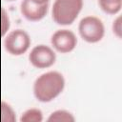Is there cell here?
<instances>
[{"instance_id": "1", "label": "cell", "mask_w": 122, "mask_h": 122, "mask_svg": "<svg viewBox=\"0 0 122 122\" xmlns=\"http://www.w3.org/2000/svg\"><path fill=\"white\" fill-rule=\"evenodd\" d=\"M65 88V78L56 71H50L39 75L33 83L35 98L43 103H48L56 98Z\"/></svg>"}, {"instance_id": "2", "label": "cell", "mask_w": 122, "mask_h": 122, "mask_svg": "<svg viewBox=\"0 0 122 122\" xmlns=\"http://www.w3.org/2000/svg\"><path fill=\"white\" fill-rule=\"evenodd\" d=\"M83 8V0H54L51 10L53 21L61 26L74 22Z\"/></svg>"}, {"instance_id": "3", "label": "cell", "mask_w": 122, "mask_h": 122, "mask_svg": "<svg viewBox=\"0 0 122 122\" xmlns=\"http://www.w3.org/2000/svg\"><path fill=\"white\" fill-rule=\"evenodd\" d=\"M80 36L88 43L99 42L105 34V27L101 19L96 16L88 15L83 17L78 25Z\"/></svg>"}, {"instance_id": "4", "label": "cell", "mask_w": 122, "mask_h": 122, "mask_svg": "<svg viewBox=\"0 0 122 122\" xmlns=\"http://www.w3.org/2000/svg\"><path fill=\"white\" fill-rule=\"evenodd\" d=\"M4 46L6 51L11 55H21L29 50L30 37L26 30L16 29L8 33L4 41Z\"/></svg>"}, {"instance_id": "5", "label": "cell", "mask_w": 122, "mask_h": 122, "mask_svg": "<svg viewBox=\"0 0 122 122\" xmlns=\"http://www.w3.org/2000/svg\"><path fill=\"white\" fill-rule=\"evenodd\" d=\"M29 60L30 64L35 68H50L55 63L56 54L51 47L40 44L31 49L29 54Z\"/></svg>"}, {"instance_id": "6", "label": "cell", "mask_w": 122, "mask_h": 122, "mask_svg": "<svg viewBox=\"0 0 122 122\" xmlns=\"http://www.w3.org/2000/svg\"><path fill=\"white\" fill-rule=\"evenodd\" d=\"M52 47L61 53H68L74 50L77 44V38L73 31L62 29L57 30L51 37Z\"/></svg>"}, {"instance_id": "7", "label": "cell", "mask_w": 122, "mask_h": 122, "mask_svg": "<svg viewBox=\"0 0 122 122\" xmlns=\"http://www.w3.org/2000/svg\"><path fill=\"white\" fill-rule=\"evenodd\" d=\"M49 3L38 4L31 0H23L20 5L22 15L30 21H39L45 17L48 12Z\"/></svg>"}, {"instance_id": "8", "label": "cell", "mask_w": 122, "mask_h": 122, "mask_svg": "<svg viewBox=\"0 0 122 122\" xmlns=\"http://www.w3.org/2000/svg\"><path fill=\"white\" fill-rule=\"evenodd\" d=\"M47 120L48 122H73L75 118L66 110H57L51 112Z\"/></svg>"}, {"instance_id": "9", "label": "cell", "mask_w": 122, "mask_h": 122, "mask_svg": "<svg viewBox=\"0 0 122 122\" xmlns=\"http://www.w3.org/2000/svg\"><path fill=\"white\" fill-rule=\"evenodd\" d=\"M98 3L101 9L109 14L117 13L122 6V0H98Z\"/></svg>"}, {"instance_id": "10", "label": "cell", "mask_w": 122, "mask_h": 122, "mask_svg": "<svg viewBox=\"0 0 122 122\" xmlns=\"http://www.w3.org/2000/svg\"><path fill=\"white\" fill-rule=\"evenodd\" d=\"M43 120V113L39 109H29L25 111L20 118L21 122H41Z\"/></svg>"}, {"instance_id": "11", "label": "cell", "mask_w": 122, "mask_h": 122, "mask_svg": "<svg viewBox=\"0 0 122 122\" xmlns=\"http://www.w3.org/2000/svg\"><path fill=\"white\" fill-rule=\"evenodd\" d=\"M1 121L2 122H14L15 112L11 106L5 101L1 102Z\"/></svg>"}, {"instance_id": "12", "label": "cell", "mask_w": 122, "mask_h": 122, "mask_svg": "<svg viewBox=\"0 0 122 122\" xmlns=\"http://www.w3.org/2000/svg\"><path fill=\"white\" fill-rule=\"evenodd\" d=\"M1 33L2 35H5L10 28V18L8 12L4 8L1 9Z\"/></svg>"}, {"instance_id": "13", "label": "cell", "mask_w": 122, "mask_h": 122, "mask_svg": "<svg viewBox=\"0 0 122 122\" xmlns=\"http://www.w3.org/2000/svg\"><path fill=\"white\" fill-rule=\"evenodd\" d=\"M112 30L113 33L118 37L121 38L122 37V28H121V16H118L112 24Z\"/></svg>"}, {"instance_id": "14", "label": "cell", "mask_w": 122, "mask_h": 122, "mask_svg": "<svg viewBox=\"0 0 122 122\" xmlns=\"http://www.w3.org/2000/svg\"><path fill=\"white\" fill-rule=\"evenodd\" d=\"M35 3H38V4H46V3H49L50 0H31Z\"/></svg>"}, {"instance_id": "15", "label": "cell", "mask_w": 122, "mask_h": 122, "mask_svg": "<svg viewBox=\"0 0 122 122\" xmlns=\"http://www.w3.org/2000/svg\"><path fill=\"white\" fill-rule=\"evenodd\" d=\"M8 1H14V0H8Z\"/></svg>"}]
</instances>
